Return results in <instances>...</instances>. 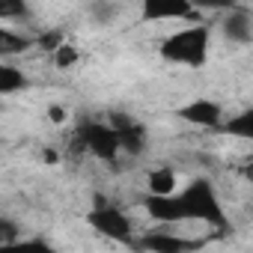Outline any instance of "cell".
<instances>
[{
	"instance_id": "obj_5",
	"label": "cell",
	"mask_w": 253,
	"mask_h": 253,
	"mask_svg": "<svg viewBox=\"0 0 253 253\" xmlns=\"http://www.w3.org/2000/svg\"><path fill=\"white\" fill-rule=\"evenodd\" d=\"M140 18L152 21V24H170V21H182V24H197L203 21L197 12V3L191 0H146L140 6Z\"/></svg>"
},
{
	"instance_id": "obj_16",
	"label": "cell",
	"mask_w": 253,
	"mask_h": 253,
	"mask_svg": "<svg viewBox=\"0 0 253 253\" xmlns=\"http://www.w3.org/2000/svg\"><path fill=\"white\" fill-rule=\"evenodd\" d=\"M51 57H54V66H57V69H72V66L78 63V48H75L72 42H66V45L57 48Z\"/></svg>"
},
{
	"instance_id": "obj_15",
	"label": "cell",
	"mask_w": 253,
	"mask_h": 253,
	"mask_svg": "<svg viewBox=\"0 0 253 253\" xmlns=\"http://www.w3.org/2000/svg\"><path fill=\"white\" fill-rule=\"evenodd\" d=\"M0 253H63V250H57L42 238H18L12 244H0Z\"/></svg>"
},
{
	"instance_id": "obj_13",
	"label": "cell",
	"mask_w": 253,
	"mask_h": 253,
	"mask_svg": "<svg viewBox=\"0 0 253 253\" xmlns=\"http://www.w3.org/2000/svg\"><path fill=\"white\" fill-rule=\"evenodd\" d=\"M21 89H27L24 72L12 63H0V95H15Z\"/></svg>"
},
{
	"instance_id": "obj_14",
	"label": "cell",
	"mask_w": 253,
	"mask_h": 253,
	"mask_svg": "<svg viewBox=\"0 0 253 253\" xmlns=\"http://www.w3.org/2000/svg\"><path fill=\"white\" fill-rule=\"evenodd\" d=\"M30 45H36V39H27L24 33H15L12 27H0V54H3V57L21 54Z\"/></svg>"
},
{
	"instance_id": "obj_6",
	"label": "cell",
	"mask_w": 253,
	"mask_h": 253,
	"mask_svg": "<svg viewBox=\"0 0 253 253\" xmlns=\"http://www.w3.org/2000/svg\"><path fill=\"white\" fill-rule=\"evenodd\" d=\"M179 116L197 128H214V131H223L226 125V116H223V107L211 98H194L188 101L185 107H179Z\"/></svg>"
},
{
	"instance_id": "obj_3",
	"label": "cell",
	"mask_w": 253,
	"mask_h": 253,
	"mask_svg": "<svg viewBox=\"0 0 253 253\" xmlns=\"http://www.w3.org/2000/svg\"><path fill=\"white\" fill-rule=\"evenodd\" d=\"M86 223H89L98 235H104V238L125 241V244L134 241V223H131V217L125 214V211H119V209H113V206L98 203V206L86 214Z\"/></svg>"
},
{
	"instance_id": "obj_2",
	"label": "cell",
	"mask_w": 253,
	"mask_h": 253,
	"mask_svg": "<svg viewBox=\"0 0 253 253\" xmlns=\"http://www.w3.org/2000/svg\"><path fill=\"white\" fill-rule=\"evenodd\" d=\"M179 194H182L188 220L206 223V226H211L214 232H223V229L229 226V217H226V211H223V203L217 200V194H214V188H211L209 179H194V182H188Z\"/></svg>"
},
{
	"instance_id": "obj_17",
	"label": "cell",
	"mask_w": 253,
	"mask_h": 253,
	"mask_svg": "<svg viewBox=\"0 0 253 253\" xmlns=\"http://www.w3.org/2000/svg\"><path fill=\"white\" fill-rule=\"evenodd\" d=\"M36 45H39L42 51H51V54H54L57 48H63V45H66V36H63L60 30H48V33H42V36L36 39Z\"/></svg>"
},
{
	"instance_id": "obj_9",
	"label": "cell",
	"mask_w": 253,
	"mask_h": 253,
	"mask_svg": "<svg viewBox=\"0 0 253 253\" xmlns=\"http://www.w3.org/2000/svg\"><path fill=\"white\" fill-rule=\"evenodd\" d=\"M220 33L232 45H247L253 42V18L244 6H229V12L220 18Z\"/></svg>"
},
{
	"instance_id": "obj_12",
	"label": "cell",
	"mask_w": 253,
	"mask_h": 253,
	"mask_svg": "<svg viewBox=\"0 0 253 253\" xmlns=\"http://www.w3.org/2000/svg\"><path fill=\"white\" fill-rule=\"evenodd\" d=\"M223 134L253 143V107H244V110H238L235 116H229L226 125H223Z\"/></svg>"
},
{
	"instance_id": "obj_11",
	"label": "cell",
	"mask_w": 253,
	"mask_h": 253,
	"mask_svg": "<svg viewBox=\"0 0 253 253\" xmlns=\"http://www.w3.org/2000/svg\"><path fill=\"white\" fill-rule=\"evenodd\" d=\"M146 194L149 197H170V194H179V176L173 167H152L146 173Z\"/></svg>"
},
{
	"instance_id": "obj_8",
	"label": "cell",
	"mask_w": 253,
	"mask_h": 253,
	"mask_svg": "<svg viewBox=\"0 0 253 253\" xmlns=\"http://www.w3.org/2000/svg\"><path fill=\"white\" fill-rule=\"evenodd\" d=\"M143 209L146 214L161 223V226H176V223H185L188 220V211H185V203H182V194H170V197H143Z\"/></svg>"
},
{
	"instance_id": "obj_4",
	"label": "cell",
	"mask_w": 253,
	"mask_h": 253,
	"mask_svg": "<svg viewBox=\"0 0 253 253\" xmlns=\"http://www.w3.org/2000/svg\"><path fill=\"white\" fill-rule=\"evenodd\" d=\"M78 143L84 149H89L95 158L101 161H116L122 155V143L113 125H101V122H86L78 131Z\"/></svg>"
},
{
	"instance_id": "obj_1",
	"label": "cell",
	"mask_w": 253,
	"mask_h": 253,
	"mask_svg": "<svg viewBox=\"0 0 253 253\" xmlns=\"http://www.w3.org/2000/svg\"><path fill=\"white\" fill-rule=\"evenodd\" d=\"M158 54H161V60L173 63V66L203 69L209 63V54H211V27L206 21L185 24V27L173 30L167 39H161Z\"/></svg>"
},
{
	"instance_id": "obj_18",
	"label": "cell",
	"mask_w": 253,
	"mask_h": 253,
	"mask_svg": "<svg viewBox=\"0 0 253 253\" xmlns=\"http://www.w3.org/2000/svg\"><path fill=\"white\" fill-rule=\"evenodd\" d=\"M48 116H51V122H66V110L63 107H48Z\"/></svg>"
},
{
	"instance_id": "obj_19",
	"label": "cell",
	"mask_w": 253,
	"mask_h": 253,
	"mask_svg": "<svg viewBox=\"0 0 253 253\" xmlns=\"http://www.w3.org/2000/svg\"><path fill=\"white\" fill-rule=\"evenodd\" d=\"M48 164H57V152H51V149H45V155H42Z\"/></svg>"
},
{
	"instance_id": "obj_10",
	"label": "cell",
	"mask_w": 253,
	"mask_h": 253,
	"mask_svg": "<svg viewBox=\"0 0 253 253\" xmlns=\"http://www.w3.org/2000/svg\"><path fill=\"white\" fill-rule=\"evenodd\" d=\"M113 128L119 134V143H122V152L125 155H140L143 146H146V131L140 128L137 122H131L128 116H119L113 122Z\"/></svg>"
},
{
	"instance_id": "obj_7",
	"label": "cell",
	"mask_w": 253,
	"mask_h": 253,
	"mask_svg": "<svg viewBox=\"0 0 253 253\" xmlns=\"http://www.w3.org/2000/svg\"><path fill=\"white\" fill-rule=\"evenodd\" d=\"M134 247L143 253H194L203 247V241H191V238H182L164 229V232H143L134 241Z\"/></svg>"
}]
</instances>
